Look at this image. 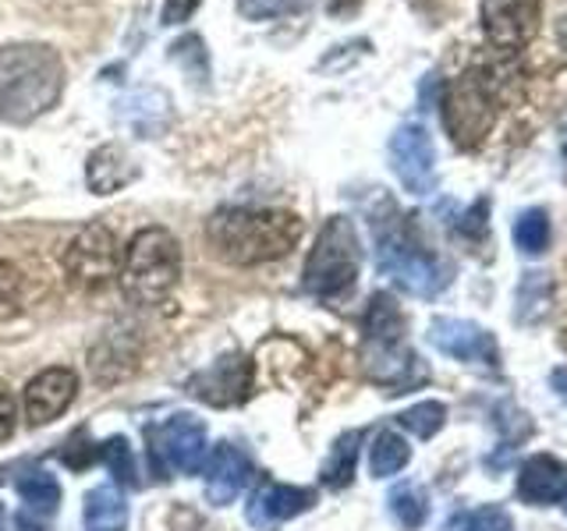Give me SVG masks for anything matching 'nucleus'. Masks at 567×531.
Here are the masks:
<instances>
[{"label":"nucleus","mask_w":567,"mask_h":531,"mask_svg":"<svg viewBox=\"0 0 567 531\" xmlns=\"http://www.w3.org/2000/svg\"><path fill=\"white\" fill-rule=\"evenodd\" d=\"M306 220L291 209H252L224 206L206 220V244L227 266H262L291 256Z\"/></svg>","instance_id":"obj_1"},{"label":"nucleus","mask_w":567,"mask_h":531,"mask_svg":"<svg viewBox=\"0 0 567 531\" xmlns=\"http://www.w3.org/2000/svg\"><path fill=\"white\" fill-rule=\"evenodd\" d=\"M64 93V61L47 43L0 46V117L29 124L58 106Z\"/></svg>","instance_id":"obj_2"},{"label":"nucleus","mask_w":567,"mask_h":531,"mask_svg":"<svg viewBox=\"0 0 567 531\" xmlns=\"http://www.w3.org/2000/svg\"><path fill=\"white\" fill-rule=\"evenodd\" d=\"M408 323L398 301L390 294H372L362 319V362L365 376L383 386L386 394H408L419 383L430 379V368L404 341Z\"/></svg>","instance_id":"obj_3"},{"label":"nucleus","mask_w":567,"mask_h":531,"mask_svg":"<svg viewBox=\"0 0 567 531\" xmlns=\"http://www.w3.org/2000/svg\"><path fill=\"white\" fill-rule=\"evenodd\" d=\"M117 280L132 305H159L182 280V244L167 227H142L124 248Z\"/></svg>","instance_id":"obj_4"},{"label":"nucleus","mask_w":567,"mask_h":531,"mask_svg":"<svg viewBox=\"0 0 567 531\" xmlns=\"http://www.w3.org/2000/svg\"><path fill=\"white\" fill-rule=\"evenodd\" d=\"M377 227V266L380 273L390 277L401 291L415 294V298H436L447 288V270L440 266L433 252H425L422 241L412 235V227L404 223V217L386 206V217L372 220Z\"/></svg>","instance_id":"obj_5"},{"label":"nucleus","mask_w":567,"mask_h":531,"mask_svg":"<svg viewBox=\"0 0 567 531\" xmlns=\"http://www.w3.org/2000/svg\"><path fill=\"white\" fill-rule=\"evenodd\" d=\"M362 270V241L348 217H330L312 241V252L301 270V288L312 298H344Z\"/></svg>","instance_id":"obj_6"},{"label":"nucleus","mask_w":567,"mask_h":531,"mask_svg":"<svg viewBox=\"0 0 567 531\" xmlns=\"http://www.w3.org/2000/svg\"><path fill=\"white\" fill-rule=\"evenodd\" d=\"M443 128L457 149H478L493 132L496 114H501V96H496V82L489 71L468 67L465 75H457L440 100Z\"/></svg>","instance_id":"obj_7"},{"label":"nucleus","mask_w":567,"mask_h":531,"mask_svg":"<svg viewBox=\"0 0 567 531\" xmlns=\"http://www.w3.org/2000/svg\"><path fill=\"white\" fill-rule=\"evenodd\" d=\"M150 436V454H153V471L156 478L167 471H177V475H199L206 457H209V442H206V421L195 418V415H185L177 412L171 415L164 425H153L146 433Z\"/></svg>","instance_id":"obj_8"},{"label":"nucleus","mask_w":567,"mask_h":531,"mask_svg":"<svg viewBox=\"0 0 567 531\" xmlns=\"http://www.w3.org/2000/svg\"><path fill=\"white\" fill-rule=\"evenodd\" d=\"M121 270L117 241L103 223H85L64 248V273L82 291L106 288Z\"/></svg>","instance_id":"obj_9"},{"label":"nucleus","mask_w":567,"mask_h":531,"mask_svg":"<svg viewBox=\"0 0 567 531\" xmlns=\"http://www.w3.org/2000/svg\"><path fill=\"white\" fill-rule=\"evenodd\" d=\"M390 170L408 195H433L436 191V149L422 124H401L390 135Z\"/></svg>","instance_id":"obj_10"},{"label":"nucleus","mask_w":567,"mask_h":531,"mask_svg":"<svg viewBox=\"0 0 567 531\" xmlns=\"http://www.w3.org/2000/svg\"><path fill=\"white\" fill-rule=\"evenodd\" d=\"M252 383H256L252 358H248L245 351H230L224 358L213 362L209 368L195 372V376L185 383V389L195 400H203L209 407H235V404L248 400Z\"/></svg>","instance_id":"obj_11"},{"label":"nucleus","mask_w":567,"mask_h":531,"mask_svg":"<svg viewBox=\"0 0 567 531\" xmlns=\"http://www.w3.org/2000/svg\"><path fill=\"white\" fill-rule=\"evenodd\" d=\"M543 22V0H483L478 25L496 50H522L536 40Z\"/></svg>","instance_id":"obj_12"},{"label":"nucleus","mask_w":567,"mask_h":531,"mask_svg":"<svg viewBox=\"0 0 567 531\" xmlns=\"http://www.w3.org/2000/svg\"><path fill=\"white\" fill-rule=\"evenodd\" d=\"M430 344L443 351L447 358L468 362V365H486V368H501V347H496V336L483 326L468 323V319H451L440 315L430 323Z\"/></svg>","instance_id":"obj_13"},{"label":"nucleus","mask_w":567,"mask_h":531,"mask_svg":"<svg viewBox=\"0 0 567 531\" xmlns=\"http://www.w3.org/2000/svg\"><path fill=\"white\" fill-rule=\"evenodd\" d=\"M79 397V376L75 368H64V365H53V368H43L35 372L25 386V397H22V407H25V421L32 429H43L53 418H61L71 404Z\"/></svg>","instance_id":"obj_14"},{"label":"nucleus","mask_w":567,"mask_h":531,"mask_svg":"<svg viewBox=\"0 0 567 531\" xmlns=\"http://www.w3.org/2000/svg\"><path fill=\"white\" fill-rule=\"evenodd\" d=\"M203 475H206V500L213 507H230L248 489V482H252L256 468H252V460H248V454H241L235 442H220V447L206 457Z\"/></svg>","instance_id":"obj_15"},{"label":"nucleus","mask_w":567,"mask_h":531,"mask_svg":"<svg viewBox=\"0 0 567 531\" xmlns=\"http://www.w3.org/2000/svg\"><path fill=\"white\" fill-rule=\"evenodd\" d=\"M518 496L532 507L560 503L567 513V465H560V460L549 454L528 457L518 471Z\"/></svg>","instance_id":"obj_16"},{"label":"nucleus","mask_w":567,"mask_h":531,"mask_svg":"<svg viewBox=\"0 0 567 531\" xmlns=\"http://www.w3.org/2000/svg\"><path fill=\"white\" fill-rule=\"evenodd\" d=\"M316 507V492L312 489H301V486H284V482H274V486H262L256 492V500L248 503V521L256 528L270 531L284 521L298 518V513H306Z\"/></svg>","instance_id":"obj_17"},{"label":"nucleus","mask_w":567,"mask_h":531,"mask_svg":"<svg viewBox=\"0 0 567 531\" xmlns=\"http://www.w3.org/2000/svg\"><path fill=\"white\" fill-rule=\"evenodd\" d=\"M132 177H135V164L117 142H106V146L93 149L85 159V185L96 195H114L124 185H132Z\"/></svg>","instance_id":"obj_18"},{"label":"nucleus","mask_w":567,"mask_h":531,"mask_svg":"<svg viewBox=\"0 0 567 531\" xmlns=\"http://www.w3.org/2000/svg\"><path fill=\"white\" fill-rule=\"evenodd\" d=\"M85 531H128V500L117 482H103L85 492Z\"/></svg>","instance_id":"obj_19"},{"label":"nucleus","mask_w":567,"mask_h":531,"mask_svg":"<svg viewBox=\"0 0 567 531\" xmlns=\"http://www.w3.org/2000/svg\"><path fill=\"white\" fill-rule=\"evenodd\" d=\"M135 358H138V354H135L132 336L106 333L103 341L93 347V354H89V368H93V379L100 386H111V383H121L124 376H132Z\"/></svg>","instance_id":"obj_20"},{"label":"nucleus","mask_w":567,"mask_h":531,"mask_svg":"<svg viewBox=\"0 0 567 531\" xmlns=\"http://www.w3.org/2000/svg\"><path fill=\"white\" fill-rule=\"evenodd\" d=\"M362 439H365L362 429L341 433V436L333 439L330 457L323 460V468H319V482H323L327 489H348L354 482V468H359Z\"/></svg>","instance_id":"obj_21"},{"label":"nucleus","mask_w":567,"mask_h":531,"mask_svg":"<svg viewBox=\"0 0 567 531\" xmlns=\"http://www.w3.org/2000/svg\"><path fill=\"white\" fill-rule=\"evenodd\" d=\"M14 489L25 500V510L35 513V518H53L61 507V482H58V475H50L47 468L18 471Z\"/></svg>","instance_id":"obj_22"},{"label":"nucleus","mask_w":567,"mask_h":531,"mask_svg":"<svg viewBox=\"0 0 567 531\" xmlns=\"http://www.w3.org/2000/svg\"><path fill=\"white\" fill-rule=\"evenodd\" d=\"M121 114H124V121L132 124V132L150 138V135L167 128L171 103H167L164 93H153V88H146V93H135L128 103H121Z\"/></svg>","instance_id":"obj_23"},{"label":"nucleus","mask_w":567,"mask_h":531,"mask_svg":"<svg viewBox=\"0 0 567 531\" xmlns=\"http://www.w3.org/2000/svg\"><path fill=\"white\" fill-rule=\"evenodd\" d=\"M408 460H412V447L394 433V429H383L377 433L369 447V471L372 478H390L408 468Z\"/></svg>","instance_id":"obj_24"},{"label":"nucleus","mask_w":567,"mask_h":531,"mask_svg":"<svg viewBox=\"0 0 567 531\" xmlns=\"http://www.w3.org/2000/svg\"><path fill=\"white\" fill-rule=\"evenodd\" d=\"M390 518H394L404 531H419L430 518V492L415 482H401L394 492H390Z\"/></svg>","instance_id":"obj_25"},{"label":"nucleus","mask_w":567,"mask_h":531,"mask_svg":"<svg viewBox=\"0 0 567 531\" xmlns=\"http://www.w3.org/2000/svg\"><path fill=\"white\" fill-rule=\"evenodd\" d=\"M96 460H103L106 471L114 475L117 486L138 489V471H135V457H132V442L124 436H111L96 442Z\"/></svg>","instance_id":"obj_26"},{"label":"nucleus","mask_w":567,"mask_h":531,"mask_svg":"<svg viewBox=\"0 0 567 531\" xmlns=\"http://www.w3.org/2000/svg\"><path fill=\"white\" fill-rule=\"evenodd\" d=\"M514 244L525 256H543L549 248V212L539 206L518 212V220H514Z\"/></svg>","instance_id":"obj_27"},{"label":"nucleus","mask_w":567,"mask_h":531,"mask_svg":"<svg viewBox=\"0 0 567 531\" xmlns=\"http://www.w3.org/2000/svg\"><path fill=\"white\" fill-rule=\"evenodd\" d=\"M398 421L408 433H415L419 439H433L443 429V421H447V407L440 400H422L415 407H408V412H401Z\"/></svg>","instance_id":"obj_28"},{"label":"nucleus","mask_w":567,"mask_h":531,"mask_svg":"<svg viewBox=\"0 0 567 531\" xmlns=\"http://www.w3.org/2000/svg\"><path fill=\"white\" fill-rule=\"evenodd\" d=\"M171 58L182 64V71H188V79L206 85V79H209V53H206L199 35H182V40L171 46Z\"/></svg>","instance_id":"obj_29"},{"label":"nucleus","mask_w":567,"mask_h":531,"mask_svg":"<svg viewBox=\"0 0 567 531\" xmlns=\"http://www.w3.org/2000/svg\"><path fill=\"white\" fill-rule=\"evenodd\" d=\"M235 4L248 22H270V18L306 11L309 0H235Z\"/></svg>","instance_id":"obj_30"},{"label":"nucleus","mask_w":567,"mask_h":531,"mask_svg":"<svg viewBox=\"0 0 567 531\" xmlns=\"http://www.w3.org/2000/svg\"><path fill=\"white\" fill-rule=\"evenodd\" d=\"M461 531H514V521H511V513L504 507L486 503V507H478V510L468 513L465 528H461Z\"/></svg>","instance_id":"obj_31"},{"label":"nucleus","mask_w":567,"mask_h":531,"mask_svg":"<svg viewBox=\"0 0 567 531\" xmlns=\"http://www.w3.org/2000/svg\"><path fill=\"white\" fill-rule=\"evenodd\" d=\"M61 460H64L68 468H75V471L93 465V460H96V447H89V442H85V429H79L75 436L64 442V447H61Z\"/></svg>","instance_id":"obj_32"},{"label":"nucleus","mask_w":567,"mask_h":531,"mask_svg":"<svg viewBox=\"0 0 567 531\" xmlns=\"http://www.w3.org/2000/svg\"><path fill=\"white\" fill-rule=\"evenodd\" d=\"M14 425H18V400L11 389L0 383V442H8L14 436Z\"/></svg>","instance_id":"obj_33"},{"label":"nucleus","mask_w":567,"mask_h":531,"mask_svg":"<svg viewBox=\"0 0 567 531\" xmlns=\"http://www.w3.org/2000/svg\"><path fill=\"white\" fill-rule=\"evenodd\" d=\"M199 4L203 0H167L164 11H159V25H185L199 11Z\"/></svg>","instance_id":"obj_34"},{"label":"nucleus","mask_w":567,"mask_h":531,"mask_svg":"<svg viewBox=\"0 0 567 531\" xmlns=\"http://www.w3.org/2000/svg\"><path fill=\"white\" fill-rule=\"evenodd\" d=\"M18 270L11 262H0V305H14L18 301Z\"/></svg>","instance_id":"obj_35"},{"label":"nucleus","mask_w":567,"mask_h":531,"mask_svg":"<svg viewBox=\"0 0 567 531\" xmlns=\"http://www.w3.org/2000/svg\"><path fill=\"white\" fill-rule=\"evenodd\" d=\"M365 0H323V8L330 18H351V14H359L362 11Z\"/></svg>","instance_id":"obj_36"},{"label":"nucleus","mask_w":567,"mask_h":531,"mask_svg":"<svg viewBox=\"0 0 567 531\" xmlns=\"http://www.w3.org/2000/svg\"><path fill=\"white\" fill-rule=\"evenodd\" d=\"M14 531H50L43 518H35L29 510H18L14 513Z\"/></svg>","instance_id":"obj_37"},{"label":"nucleus","mask_w":567,"mask_h":531,"mask_svg":"<svg viewBox=\"0 0 567 531\" xmlns=\"http://www.w3.org/2000/svg\"><path fill=\"white\" fill-rule=\"evenodd\" d=\"M549 383H554L557 397H560V400H567V368H557V372H554V379H549Z\"/></svg>","instance_id":"obj_38"},{"label":"nucleus","mask_w":567,"mask_h":531,"mask_svg":"<svg viewBox=\"0 0 567 531\" xmlns=\"http://www.w3.org/2000/svg\"><path fill=\"white\" fill-rule=\"evenodd\" d=\"M560 40H564V43H567V14H564V18H560Z\"/></svg>","instance_id":"obj_39"},{"label":"nucleus","mask_w":567,"mask_h":531,"mask_svg":"<svg viewBox=\"0 0 567 531\" xmlns=\"http://www.w3.org/2000/svg\"><path fill=\"white\" fill-rule=\"evenodd\" d=\"M0 531H4V503H0Z\"/></svg>","instance_id":"obj_40"},{"label":"nucleus","mask_w":567,"mask_h":531,"mask_svg":"<svg viewBox=\"0 0 567 531\" xmlns=\"http://www.w3.org/2000/svg\"><path fill=\"white\" fill-rule=\"evenodd\" d=\"M564 153H567V146H564Z\"/></svg>","instance_id":"obj_41"}]
</instances>
